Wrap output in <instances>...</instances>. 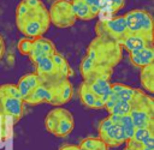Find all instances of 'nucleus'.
<instances>
[{
	"label": "nucleus",
	"mask_w": 154,
	"mask_h": 150,
	"mask_svg": "<svg viewBox=\"0 0 154 150\" xmlns=\"http://www.w3.org/2000/svg\"><path fill=\"white\" fill-rule=\"evenodd\" d=\"M16 26L24 37H42L51 26L48 8L42 0H22L17 5Z\"/></svg>",
	"instance_id": "obj_1"
},
{
	"label": "nucleus",
	"mask_w": 154,
	"mask_h": 150,
	"mask_svg": "<svg viewBox=\"0 0 154 150\" xmlns=\"http://www.w3.org/2000/svg\"><path fill=\"white\" fill-rule=\"evenodd\" d=\"M73 95V86L67 78L59 79H40L37 85L23 98L24 104L37 106L48 103L55 107H61L67 103Z\"/></svg>",
	"instance_id": "obj_2"
},
{
	"label": "nucleus",
	"mask_w": 154,
	"mask_h": 150,
	"mask_svg": "<svg viewBox=\"0 0 154 150\" xmlns=\"http://www.w3.org/2000/svg\"><path fill=\"white\" fill-rule=\"evenodd\" d=\"M84 58L97 67L113 71L122 61L123 47L111 38L95 36L88 44Z\"/></svg>",
	"instance_id": "obj_3"
},
{
	"label": "nucleus",
	"mask_w": 154,
	"mask_h": 150,
	"mask_svg": "<svg viewBox=\"0 0 154 150\" xmlns=\"http://www.w3.org/2000/svg\"><path fill=\"white\" fill-rule=\"evenodd\" d=\"M31 62L35 67V73L42 79H70L73 76V70L69 61L58 50L47 55L38 56Z\"/></svg>",
	"instance_id": "obj_4"
},
{
	"label": "nucleus",
	"mask_w": 154,
	"mask_h": 150,
	"mask_svg": "<svg viewBox=\"0 0 154 150\" xmlns=\"http://www.w3.org/2000/svg\"><path fill=\"white\" fill-rule=\"evenodd\" d=\"M129 116L131 118L135 128H149L154 131L153 96L141 89H137Z\"/></svg>",
	"instance_id": "obj_5"
},
{
	"label": "nucleus",
	"mask_w": 154,
	"mask_h": 150,
	"mask_svg": "<svg viewBox=\"0 0 154 150\" xmlns=\"http://www.w3.org/2000/svg\"><path fill=\"white\" fill-rule=\"evenodd\" d=\"M45 127L55 137H67L75 128L73 115L64 107H54L45 116Z\"/></svg>",
	"instance_id": "obj_6"
},
{
	"label": "nucleus",
	"mask_w": 154,
	"mask_h": 150,
	"mask_svg": "<svg viewBox=\"0 0 154 150\" xmlns=\"http://www.w3.org/2000/svg\"><path fill=\"white\" fill-rule=\"evenodd\" d=\"M0 107L4 114L12 119L13 124H17L24 114V102L16 84H1L0 85Z\"/></svg>",
	"instance_id": "obj_7"
},
{
	"label": "nucleus",
	"mask_w": 154,
	"mask_h": 150,
	"mask_svg": "<svg viewBox=\"0 0 154 150\" xmlns=\"http://www.w3.org/2000/svg\"><path fill=\"white\" fill-rule=\"evenodd\" d=\"M123 17L125 20L128 32L130 35H136L149 40H154L153 18L148 11L135 8L128 11Z\"/></svg>",
	"instance_id": "obj_8"
},
{
	"label": "nucleus",
	"mask_w": 154,
	"mask_h": 150,
	"mask_svg": "<svg viewBox=\"0 0 154 150\" xmlns=\"http://www.w3.org/2000/svg\"><path fill=\"white\" fill-rule=\"evenodd\" d=\"M99 138L108 146L116 148L125 144L126 137L118 121V115H108L100 120L97 125Z\"/></svg>",
	"instance_id": "obj_9"
},
{
	"label": "nucleus",
	"mask_w": 154,
	"mask_h": 150,
	"mask_svg": "<svg viewBox=\"0 0 154 150\" xmlns=\"http://www.w3.org/2000/svg\"><path fill=\"white\" fill-rule=\"evenodd\" d=\"M95 34L96 36H103L111 38L118 42L120 46L129 35L123 16H112V17L101 18L95 24Z\"/></svg>",
	"instance_id": "obj_10"
},
{
	"label": "nucleus",
	"mask_w": 154,
	"mask_h": 150,
	"mask_svg": "<svg viewBox=\"0 0 154 150\" xmlns=\"http://www.w3.org/2000/svg\"><path fill=\"white\" fill-rule=\"evenodd\" d=\"M48 13L51 24L57 28H71L77 22L70 0H54L48 10Z\"/></svg>",
	"instance_id": "obj_11"
},
{
	"label": "nucleus",
	"mask_w": 154,
	"mask_h": 150,
	"mask_svg": "<svg viewBox=\"0 0 154 150\" xmlns=\"http://www.w3.org/2000/svg\"><path fill=\"white\" fill-rule=\"evenodd\" d=\"M70 2L77 19L93 20L100 16L97 0H70Z\"/></svg>",
	"instance_id": "obj_12"
},
{
	"label": "nucleus",
	"mask_w": 154,
	"mask_h": 150,
	"mask_svg": "<svg viewBox=\"0 0 154 150\" xmlns=\"http://www.w3.org/2000/svg\"><path fill=\"white\" fill-rule=\"evenodd\" d=\"M130 61L134 66L143 68L154 61V46H146L129 52Z\"/></svg>",
	"instance_id": "obj_13"
},
{
	"label": "nucleus",
	"mask_w": 154,
	"mask_h": 150,
	"mask_svg": "<svg viewBox=\"0 0 154 150\" xmlns=\"http://www.w3.org/2000/svg\"><path fill=\"white\" fill-rule=\"evenodd\" d=\"M55 50H57V48L49 38H46L43 36L37 37V38H32V43H31V48H30L28 58L30 61H32L34 59H36L38 56L51 54Z\"/></svg>",
	"instance_id": "obj_14"
},
{
	"label": "nucleus",
	"mask_w": 154,
	"mask_h": 150,
	"mask_svg": "<svg viewBox=\"0 0 154 150\" xmlns=\"http://www.w3.org/2000/svg\"><path fill=\"white\" fill-rule=\"evenodd\" d=\"M88 88L91 90V92L100 98V101L105 104L106 101L108 100L109 97V94H111V85L112 83L109 82V79L107 78H95V79H91L89 82H84Z\"/></svg>",
	"instance_id": "obj_15"
},
{
	"label": "nucleus",
	"mask_w": 154,
	"mask_h": 150,
	"mask_svg": "<svg viewBox=\"0 0 154 150\" xmlns=\"http://www.w3.org/2000/svg\"><path fill=\"white\" fill-rule=\"evenodd\" d=\"M77 94H78V97H79V101L85 107V108H89V109H103L105 104L100 101L99 97H96L91 90L88 88V85L82 82L78 86V90H77Z\"/></svg>",
	"instance_id": "obj_16"
},
{
	"label": "nucleus",
	"mask_w": 154,
	"mask_h": 150,
	"mask_svg": "<svg viewBox=\"0 0 154 150\" xmlns=\"http://www.w3.org/2000/svg\"><path fill=\"white\" fill-rule=\"evenodd\" d=\"M146 46H154V40H149L146 37H141V36H136V35H128L126 38L124 40L122 47L123 49H125L128 53Z\"/></svg>",
	"instance_id": "obj_17"
},
{
	"label": "nucleus",
	"mask_w": 154,
	"mask_h": 150,
	"mask_svg": "<svg viewBox=\"0 0 154 150\" xmlns=\"http://www.w3.org/2000/svg\"><path fill=\"white\" fill-rule=\"evenodd\" d=\"M140 82L144 89V92L149 95L154 92V64H149L148 66L141 68Z\"/></svg>",
	"instance_id": "obj_18"
},
{
	"label": "nucleus",
	"mask_w": 154,
	"mask_h": 150,
	"mask_svg": "<svg viewBox=\"0 0 154 150\" xmlns=\"http://www.w3.org/2000/svg\"><path fill=\"white\" fill-rule=\"evenodd\" d=\"M97 2L100 6V14L107 13L108 17H112L125 6V0H97Z\"/></svg>",
	"instance_id": "obj_19"
},
{
	"label": "nucleus",
	"mask_w": 154,
	"mask_h": 150,
	"mask_svg": "<svg viewBox=\"0 0 154 150\" xmlns=\"http://www.w3.org/2000/svg\"><path fill=\"white\" fill-rule=\"evenodd\" d=\"M132 139L136 142L154 149V131L149 128H136L132 136Z\"/></svg>",
	"instance_id": "obj_20"
},
{
	"label": "nucleus",
	"mask_w": 154,
	"mask_h": 150,
	"mask_svg": "<svg viewBox=\"0 0 154 150\" xmlns=\"http://www.w3.org/2000/svg\"><path fill=\"white\" fill-rule=\"evenodd\" d=\"M78 148L81 150H109V148L99 137H89L82 139L78 144Z\"/></svg>",
	"instance_id": "obj_21"
},
{
	"label": "nucleus",
	"mask_w": 154,
	"mask_h": 150,
	"mask_svg": "<svg viewBox=\"0 0 154 150\" xmlns=\"http://www.w3.org/2000/svg\"><path fill=\"white\" fill-rule=\"evenodd\" d=\"M118 121H119V124H120V126H122V128H123V131L125 133L126 140L132 138L136 128H135V126H134V124L131 121V118L129 115H120V116L118 115Z\"/></svg>",
	"instance_id": "obj_22"
},
{
	"label": "nucleus",
	"mask_w": 154,
	"mask_h": 150,
	"mask_svg": "<svg viewBox=\"0 0 154 150\" xmlns=\"http://www.w3.org/2000/svg\"><path fill=\"white\" fill-rule=\"evenodd\" d=\"M31 43H32V38H28V37H22L18 43H17V48L19 50V53L22 55H25L28 56L29 55V52H30V48H31Z\"/></svg>",
	"instance_id": "obj_23"
},
{
	"label": "nucleus",
	"mask_w": 154,
	"mask_h": 150,
	"mask_svg": "<svg viewBox=\"0 0 154 150\" xmlns=\"http://www.w3.org/2000/svg\"><path fill=\"white\" fill-rule=\"evenodd\" d=\"M59 150H81L78 148V145H75V144H66V145H63Z\"/></svg>",
	"instance_id": "obj_24"
},
{
	"label": "nucleus",
	"mask_w": 154,
	"mask_h": 150,
	"mask_svg": "<svg viewBox=\"0 0 154 150\" xmlns=\"http://www.w3.org/2000/svg\"><path fill=\"white\" fill-rule=\"evenodd\" d=\"M4 54H5V42H4L2 36L0 35V60L2 59Z\"/></svg>",
	"instance_id": "obj_25"
},
{
	"label": "nucleus",
	"mask_w": 154,
	"mask_h": 150,
	"mask_svg": "<svg viewBox=\"0 0 154 150\" xmlns=\"http://www.w3.org/2000/svg\"><path fill=\"white\" fill-rule=\"evenodd\" d=\"M0 113H4V112H2V109H1V107H0Z\"/></svg>",
	"instance_id": "obj_26"
},
{
	"label": "nucleus",
	"mask_w": 154,
	"mask_h": 150,
	"mask_svg": "<svg viewBox=\"0 0 154 150\" xmlns=\"http://www.w3.org/2000/svg\"><path fill=\"white\" fill-rule=\"evenodd\" d=\"M123 150H129V149H128V148H124V149H123Z\"/></svg>",
	"instance_id": "obj_27"
}]
</instances>
